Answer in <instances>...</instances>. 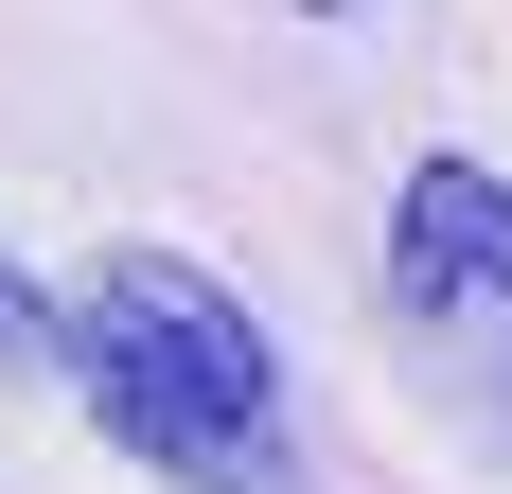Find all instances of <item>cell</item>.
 <instances>
[{
	"label": "cell",
	"mask_w": 512,
	"mask_h": 494,
	"mask_svg": "<svg viewBox=\"0 0 512 494\" xmlns=\"http://www.w3.org/2000/svg\"><path fill=\"white\" fill-rule=\"evenodd\" d=\"M389 300L424 336H495L512 353V177L407 159V195H389Z\"/></svg>",
	"instance_id": "7a4b0ae2"
},
{
	"label": "cell",
	"mask_w": 512,
	"mask_h": 494,
	"mask_svg": "<svg viewBox=\"0 0 512 494\" xmlns=\"http://www.w3.org/2000/svg\"><path fill=\"white\" fill-rule=\"evenodd\" d=\"M283 18H354V0H283Z\"/></svg>",
	"instance_id": "277c9868"
},
{
	"label": "cell",
	"mask_w": 512,
	"mask_h": 494,
	"mask_svg": "<svg viewBox=\"0 0 512 494\" xmlns=\"http://www.w3.org/2000/svg\"><path fill=\"white\" fill-rule=\"evenodd\" d=\"M36 336H53V300L18 283V265H0V371H18V353H36Z\"/></svg>",
	"instance_id": "3957f363"
},
{
	"label": "cell",
	"mask_w": 512,
	"mask_h": 494,
	"mask_svg": "<svg viewBox=\"0 0 512 494\" xmlns=\"http://www.w3.org/2000/svg\"><path fill=\"white\" fill-rule=\"evenodd\" d=\"M53 353H71L89 424L142 459V477H177V494H301L265 318L212 283V265H177V247H106L89 283H71V318H53Z\"/></svg>",
	"instance_id": "6da1fadb"
}]
</instances>
